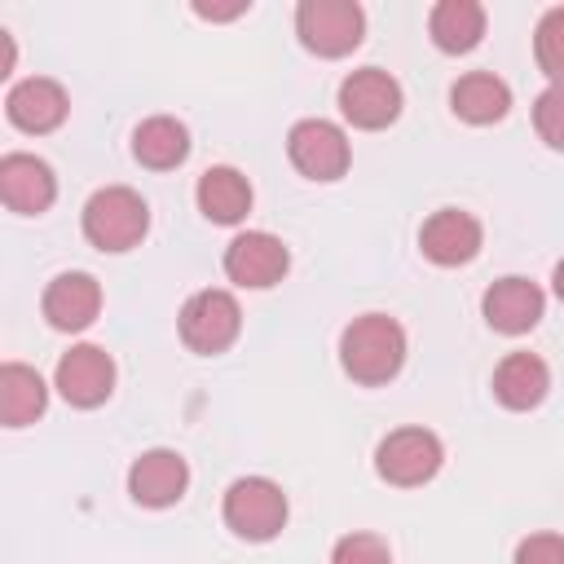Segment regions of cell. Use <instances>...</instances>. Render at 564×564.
Listing matches in <instances>:
<instances>
[{"label": "cell", "mask_w": 564, "mask_h": 564, "mask_svg": "<svg viewBox=\"0 0 564 564\" xmlns=\"http://www.w3.org/2000/svg\"><path fill=\"white\" fill-rule=\"evenodd\" d=\"M419 247L432 264H467L476 251H480V220L471 212H458V207H441L423 220L419 229Z\"/></svg>", "instance_id": "obj_12"}, {"label": "cell", "mask_w": 564, "mask_h": 564, "mask_svg": "<svg viewBox=\"0 0 564 564\" xmlns=\"http://www.w3.org/2000/svg\"><path fill=\"white\" fill-rule=\"evenodd\" d=\"M4 115H9V123H18L22 132H53V128L66 119V93H62L57 79L31 75V79H22V84L9 88Z\"/></svg>", "instance_id": "obj_15"}, {"label": "cell", "mask_w": 564, "mask_h": 564, "mask_svg": "<svg viewBox=\"0 0 564 564\" xmlns=\"http://www.w3.org/2000/svg\"><path fill=\"white\" fill-rule=\"evenodd\" d=\"M441 458L445 449L427 427H397L375 449V467L388 485H423L441 471Z\"/></svg>", "instance_id": "obj_5"}, {"label": "cell", "mask_w": 564, "mask_h": 564, "mask_svg": "<svg viewBox=\"0 0 564 564\" xmlns=\"http://www.w3.org/2000/svg\"><path fill=\"white\" fill-rule=\"evenodd\" d=\"M44 401H48V388H44V379L31 366L9 361L0 370V419H4V427L35 423L44 414Z\"/></svg>", "instance_id": "obj_20"}, {"label": "cell", "mask_w": 564, "mask_h": 564, "mask_svg": "<svg viewBox=\"0 0 564 564\" xmlns=\"http://www.w3.org/2000/svg\"><path fill=\"white\" fill-rule=\"evenodd\" d=\"M225 524L247 542H269L286 524V494L269 476H242L225 494Z\"/></svg>", "instance_id": "obj_3"}, {"label": "cell", "mask_w": 564, "mask_h": 564, "mask_svg": "<svg viewBox=\"0 0 564 564\" xmlns=\"http://www.w3.org/2000/svg\"><path fill=\"white\" fill-rule=\"evenodd\" d=\"M189 485V467L176 449H145L128 471V494L141 507H172Z\"/></svg>", "instance_id": "obj_14"}, {"label": "cell", "mask_w": 564, "mask_h": 564, "mask_svg": "<svg viewBox=\"0 0 564 564\" xmlns=\"http://www.w3.org/2000/svg\"><path fill=\"white\" fill-rule=\"evenodd\" d=\"M330 564H392V551L375 533H348V538L335 542Z\"/></svg>", "instance_id": "obj_25"}, {"label": "cell", "mask_w": 564, "mask_h": 564, "mask_svg": "<svg viewBox=\"0 0 564 564\" xmlns=\"http://www.w3.org/2000/svg\"><path fill=\"white\" fill-rule=\"evenodd\" d=\"M101 308V286L93 273H57L44 286V317L57 330H84Z\"/></svg>", "instance_id": "obj_16"}, {"label": "cell", "mask_w": 564, "mask_h": 564, "mask_svg": "<svg viewBox=\"0 0 564 564\" xmlns=\"http://www.w3.org/2000/svg\"><path fill=\"white\" fill-rule=\"evenodd\" d=\"M551 282H555V295H560V300H564V260H560V264H555V278H551Z\"/></svg>", "instance_id": "obj_28"}, {"label": "cell", "mask_w": 564, "mask_h": 564, "mask_svg": "<svg viewBox=\"0 0 564 564\" xmlns=\"http://www.w3.org/2000/svg\"><path fill=\"white\" fill-rule=\"evenodd\" d=\"M480 308H485V322H489L494 330H502V335H524V330H533V326L542 322L546 300H542V286L529 282V278H498V282L485 291Z\"/></svg>", "instance_id": "obj_13"}, {"label": "cell", "mask_w": 564, "mask_h": 564, "mask_svg": "<svg viewBox=\"0 0 564 564\" xmlns=\"http://www.w3.org/2000/svg\"><path fill=\"white\" fill-rule=\"evenodd\" d=\"M339 361L357 383H388L405 361V330L388 313L352 317L339 335Z\"/></svg>", "instance_id": "obj_1"}, {"label": "cell", "mask_w": 564, "mask_h": 564, "mask_svg": "<svg viewBox=\"0 0 564 564\" xmlns=\"http://www.w3.org/2000/svg\"><path fill=\"white\" fill-rule=\"evenodd\" d=\"M533 53H538V66H542L555 84H564V4L542 13L538 35H533Z\"/></svg>", "instance_id": "obj_23"}, {"label": "cell", "mask_w": 564, "mask_h": 564, "mask_svg": "<svg viewBox=\"0 0 564 564\" xmlns=\"http://www.w3.org/2000/svg\"><path fill=\"white\" fill-rule=\"evenodd\" d=\"M238 326H242V313L229 291H198L181 308V339L203 357L225 352L238 339Z\"/></svg>", "instance_id": "obj_6"}, {"label": "cell", "mask_w": 564, "mask_h": 564, "mask_svg": "<svg viewBox=\"0 0 564 564\" xmlns=\"http://www.w3.org/2000/svg\"><path fill=\"white\" fill-rule=\"evenodd\" d=\"M551 388V370L533 352H507L494 370V397L507 410H533Z\"/></svg>", "instance_id": "obj_17"}, {"label": "cell", "mask_w": 564, "mask_h": 564, "mask_svg": "<svg viewBox=\"0 0 564 564\" xmlns=\"http://www.w3.org/2000/svg\"><path fill=\"white\" fill-rule=\"evenodd\" d=\"M150 207L128 185H106L84 203V238L101 251H128L145 238Z\"/></svg>", "instance_id": "obj_2"}, {"label": "cell", "mask_w": 564, "mask_h": 564, "mask_svg": "<svg viewBox=\"0 0 564 564\" xmlns=\"http://www.w3.org/2000/svg\"><path fill=\"white\" fill-rule=\"evenodd\" d=\"M0 198L9 212H22V216L48 212V203L57 198L53 167L35 154H4L0 159Z\"/></svg>", "instance_id": "obj_11"}, {"label": "cell", "mask_w": 564, "mask_h": 564, "mask_svg": "<svg viewBox=\"0 0 564 564\" xmlns=\"http://www.w3.org/2000/svg\"><path fill=\"white\" fill-rule=\"evenodd\" d=\"M247 4H225V9H212V4H194V13L198 18H238Z\"/></svg>", "instance_id": "obj_27"}, {"label": "cell", "mask_w": 564, "mask_h": 564, "mask_svg": "<svg viewBox=\"0 0 564 564\" xmlns=\"http://www.w3.org/2000/svg\"><path fill=\"white\" fill-rule=\"evenodd\" d=\"M516 564H564V538L560 533H533L516 546Z\"/></svg>", "instance_id": "obj_26"}, {"label": "cell", "mask_w": 564, "mask_h": 564, "mask_svg": "<svg viewBox=\"0 0 564 564\" xmlns=\"http://www.w3.org/2000/svg\"><path fill=\"white\" fill-rule=\"evenodd\" d=\"M132 154H137L145 167L167 172V167H176V163L189 154V132H185V123H176L172 115H154V119H145V123L132 132Z\"/></svg>", "instance_id": "obj_21"}, {"label": "cell", "mask_w": 564, "mask_h": 564, "mask_svg": "<svg viewBox=\"0 0 564 564\" xmlns=\"http://www.w3.org/2000/svg\"><path fill=\"white\" fill-rule=\"evenodd\" d=\"M533 128L551 150H564V84H551L533 101Z\"/></svg>", "instance_id": "obj_24"}, {"label": "cell", "mask_w": 564, "mask_h": 564, "mask_svg": "<svg viewBox=\"0 0 564 564\" xmlns=\"http://www.w3.org/2000/svg\"><path fill=\"white\" fill-rule=\"evenodd\" d=\"M339 110L352 128H388L397 115H401V84L379 70V66H366V70H352L344 84H339Z\"/></svg>", "instance_id": "obj_7"}, {"label": "cell", "mask_w": 564, "mask_h": 564, "mask_svg": "<svg viewBox=\"0 0 564 564\" xmlns=\"http://www.w3.org/2000/svg\"><path fill=\"white\" fill-rule=\"evenodd\" d=\"M286 154L308 181H339L348 172V137L326 119H300L286 137Z\"/></svg>", "instance_id": "obj_8"}, {"label": "cell", "mask_w": 564, "mask_h": 564, "mask_svg": "<svg viewBox=\"0 0 564 564\" xmlns=\"http://www.w3.org/2000/svg\"><path fill=\"white\" fill-rule=\"evenodd\" d=\"M286 264H291V256H286L282 238H273V234H264V229L238 234V238L225 247V273H229V282H238V286H256V291H260V286H273V282H282Z\"/></svg>", "instance_id": "obj_10"}, {"label": "cell", "mask_w": 564, "mask_h": 564, "mask_svg": "<svg viewBox=\"0 0 564 564\" xmlns=\"http://www.w3.org/2000/svg\"><path fill=\"white\" fill-rule=\"evenodd\" d=\"M449 106L467 123H498L511 110V88L489 70H471L449 88Z\"/></svg>", "instance_id": "obj_18"}, {"label": "cell", "mask_w": 564, "mask_h": 564, "mask_svg": "<svg viewBox=\"0 0 564 564\" xmlns=\"http://www.w3.org/2000/svg\"><path fill=\"white\" fill-rule=\"evenodd\" d=\"M295 31H300L304 48H313L322 57H344L361 44L366 18H361V4H352V0H304L295 9Z\"/></svg>", "instance_id": "obj_4"}, {"label": "cell", "mask_w": 564, "mask_h": 564, "mask_svg": "<svg viewBox=\"0 0 564 564\" xmlns=\"http://www.w3.org/2000/svg\"><path fill=\"white\" fill-rule=\"evenodd\" d=\"M53 383H57V392H62L70 405L93 410V405H101V401L110 397V388H115V361H110V352L97 348V344H75L70 352H62Z\"/></svg>", "instance_id": "obj_9"}, {"label": "cell", "mask_w": 564, "mask_h": 564, "mask_svg": "<svg viewBox=\"0 0 564 564\" xmlns=\"http://www.w3.org/2000/svg\"><path fill=\"white\" fill-rule=\"evenodd\" d=\"M432 40H436V48H445V53H467V48H476L480 44V35H485V9L476 4V0H441L436 9H432Z\"/></svg>", "instance_id": "obj_22"}, {"label": "cell", "mask_w": 564, "mask_h": 564, "mask_svg": "<svg viewBox=\"0 0 564 564\" xmlns=\"http://www.w3.org/2000/svg\"><path fill=\"white\" fill-rule=\"evenodd\" d=\"M198 207L216 225H238L251 212V185L238 167H207L198 176Z\"/></svg>", "instance_id": "obj_19"}]
</instances>
